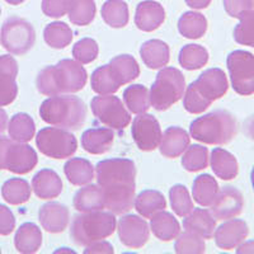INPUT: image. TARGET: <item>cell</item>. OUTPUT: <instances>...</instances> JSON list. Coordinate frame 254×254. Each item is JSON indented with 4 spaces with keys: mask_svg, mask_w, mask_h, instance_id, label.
Segmentation results:
<instances>
[{
    "mask_svg": "<svg viewBox=\"0 0 254 254\" xmlns=\"http://www.w3.org/2000/svg\"><path fill=\"white\" fill-rule=\"evenodd\" d=\"M106 208L115 215L126 214L135 202L136 167L130 159H106L95 168Z\"/></svg>",
    "mask_w": 254,
    "mask_h": 254,
    "instance_id": "cell-1",
    "label": "cell"
},
{
    "mask_svg": "<svg viewBox=\"0 0 254 254\" xmlns=\"http://www.w3.org/2000/svg\"><path fill=\"white\" fill-rule=\"evenodd\" d=\"M88 74L81 64L64 59L58 65H50L38 72L36 85L41 94L52 97L63 93H76L85 87Z\"/></svg>",
    "mask_w": 254,
    "mask_h": 254,
    "instance_id": "cell-2",
    "label": "cell"
},
{
    "mask_svg": "<svg viewBox=\"0 0 254 254\" xmlns=\"http://www.w3.org/2000/svg\"><path fill=\"white\" fill-rule=\"evenodd\" d=\"M40 117L52 126L75 131L85 122L87 106L75 95H52L41 104Z\"/></svg>",
    "mask_w": 254,
    "mask_h": 254,
    "instance_id": "cell-3",
    "label": "cell"
},
{
    "mask_svg": "<svg viewBox=\"0 0 254 254\" xmlns=\"http://www.w3.org/2000/svg\"><path fill=\"white\" fill-rule=\"evenodd\" d=\"M237 120L230 112L216 110L194 120L190 126V137L203 144L225 145L237 135Z\"/></svg>",
    "mask_w": 254,
    "mask_h": 254,
    "instance_id": "cell-4",
    "label": "cell"
},
{
    "mask_svg": "<svg viewBox=\"0 0 254 254\" xmlns=\"http://www.w3.org/2000/svg\"><path fill=\"white\" fill-rule=\"evenodd\" d=\"M117 221L115 214L106 211H90L76 215L71 224L72 240L80 247H87L98 240H103L115 233Z\"/></svg>",
    "mask_w": 254,
    "mask_h": 254,
    "instance_id": "cell-5",
    "label": "cell"
},
{
    "mask_svg": "<svg viewBox=\"0 0 254 254\" xmlns=\"http://www.w3.org/2000/svg\"><path fill=\"white\" fill-rule=\"evenodd\" d=\"M186 79L176 67H163L150 88V106L156 111H167L185 94Z\"/></svg>",
    "mask_w": 254,
    "mask_h": 254,
    "instance_id": "cell-6",
    "label": "cell"
},
{
    "mask_svg": "<svg viewBox=\"0 0 254 254\" xmlns=\"http://www.w3.org/2000/svg\"><path fill=\"white\" fill-rule=\"evenodd\" d=\"M0 40L8 52L13 55H24L35 45L36 32L29 22L13 15L5 19L1 26Z\"/></svg>",
    "mask_w": 254,
    "mask_h": 254,
    "instance_id": "cell-7",
    "label": "cell"
},
{
    "mask_svg": "<svg viewBox=\"0 0 254 254\" xmlns=\"http://www.w3.org/2000/svg\"><path fill=\"white\" fill-rule=\"evenodd\" d=\"M36 145L41 153L52 159L70 158L78 149L75 136L60 127H45L38 131Z\"/></svg>",
    "mask_w": 254,
    "mask_h": 254,
    "instance_id": "cell-8",
    "label": "cell"
},
{
    "mask_svg": "<svg viewBox=\"0 0 254 254\" xmlns=\"http://www.w3.org/2000/svg\"><path fill=\"white\" fill-rule=\"evenodd\" d=\"M233 89L240 95L254 93V55L244 50H235L226 59Z\"/></svg>",
    "mask_w": 254,
    "mask_h": 254,
    "instance_id": "cell-9",
    "label": "cell"
},
{
    "mask_svg": "<svg viewBox=\"0 0 254 254\" xmlns=\"http://www.w3.org/2000/svg\"><path fill=\"white\" fill-rule=\"evenodd\" d=\"M90 108L95 119L113 130H125L131 122L128 110L125 107L121 99L115 95L107 94L94 97L90 102Z\"/></svg>",
    "mask_w": 254,
    "mask_h": 254,
    "instance_id": "cell-10",
    "label": "cell"
},
{
    "mask_svg": "<svg viewBox=\"0 0 254 254\" xmlns=\"http://www.w3.org/2000/svg\"><path fill=\"white\" fill-rule=\"evenodd\" d=\"M133 141L140 150L153 151L162 141V128L153 115L141 113L135 117L131 127Z\"/></svg>",
    "mask_w": 254,
    "mask_h": 254,
    "instance_id": "cell-11",
    "label": "cell"
},
{
    "mask_svg": "<svg viewBox=\"0 0 254 254\" xmlns=\"http://www.w3.org/2000/svg\"><path fill=\"white\" fill-rule=\"evenodd\" d=\"M119 238L125 247L131 249L142 248L150 238L147 222L136 215H125L119 220Z\"/></svg>",
    "mask_w": 254,
    "mask_h": 254,
    "instance_id": "cell-12",
    "label": "cell"
},
{
    "mask_svg": "<svg viewBox=\"0 0 254 254\" xmlns=\"http://www.w3.org/2000/svg\"><path fill=\"white\" fill-rule=\"evenodd\" d=\"M211 214L216 220L234 219L235 216L242 214L244 207V199L240 190L235 187H226L219 190L216 198L211 203Z\"/></svg>",
    "mask_w": 254,
    "mask_h": 254,
    "instance_id": "cell-13",
    "label": "cell"
},
{
    "mask_svg": "<svg viewBox=\"0 0 254 254\" xmlns=\"http://www.w3.org/2000/svg\"><path fill=\"white\" fill-rule=\"evenodd\" d=\"M38 156L35 149L26 142L13 141L5 155V169L15 174H27L37 165Z\"/></svg>",
    "mask_w": 254,
    "mask_h": 254,
    "instance_id": "cell-14",
    "label": "cell"
},
{
    "mask_svg": "<svg viewBox=\"0 0 254 254\" xmlns=\"http://www.w3.org/2000/svg\"><path fill=\"white\" fill-rule=\"evenodd\" d=\"M18 64L10 55L0 56V107H5L15 101L18 95L17 85Z\"/></svg>",
    "mask_w": 254,
    "mask_h": 254,
    "instance_id": "cell-15",
    "label": "cell"
},
{
    "mask_svg": "<svg viewBox=\"0 0 254 254\" xmlns=\"http://www.w3.org/2000/svg\"><path fill=\"white\" fill-rule=\"evenodd\" d=\"M249 234V228L246 221L239 219H229L222 225L215 229V243L220 249L230 251L237 248Z\"/></svg>",
    "mask_w": 254,
    "mask_h": 254,
    "instance_id": "cell-16",
    "label": "cell"
},
{
    "mask_svg": "<svg viewBox=\"0 0 254 254\" xmlns=\"http://www.w3.org/2000/svg\"><path fill=\"white\" fill-rule=\"evenodd\" d=\"M193 83L198 92L210 102H214L224 97L229 88L225 72L217 67H212V69L203 71Z\"/></svg>",
    "mask_w": 254,
    "mask_h": 254,
    "instance_id": "cell-17",
    "label": "cell"
},
{
    "mask_svg": "<svg viewBox=\"0 0 254 254\" xmlns=\"http://www.w3.org/2000/svg\"><path fill=\"white\" fill-rule=\"evenodd\" d=\"M70 212L66 206L59 202H49L41 206L38 219L41 225L49 233L58 234L63 233L69 225Z\"/></svg>",
    "mask_w": 254,
    "mask_h": 254,
    "instance_id": "cell-18",
    "label": "cell"
},
{
    "mask_svg": "<svg viewBox=\"0 0 254 254\" xmlns=\"http://www.w3.org/2000/svg\"><path fill=\"white\" fill-rule=\"evenodd\" d=\"M165 10L162 4L154 0H145L136 6L135 24L144 32H153L164 23Z\"/></svg>",
    "mask_w": 254,
    "mask_h": 254,
    "instance_id": "cell-19",
    "label": "cell"
},
{
    "mask_svg": "<svg viewBox=\"0 0 254 254\" xmlns=\"http://www.w3.org/2000/svg\"><path fill=\"white\" fill-rule=\"evenodd\" d=\"M183 228L188 233L199 235L203 239H211L216 229V219L208 210L193 208L183 220Z\"/></svg>",
    "mask_w": 254,
    "mask_h": 254,
    "instance_id": "cell-20",
    "label": "cell"
},
{
    "mask_svg": "<svg viewBox=\"0 0 254 254\" xmlns=\"http://www.w3.org/2000/svg\"><path fill=\"white\" fill-rule=\"evenodd\" d=\"M115 133L108 127L89 128L81 135V146L87 153L93 155L106 154L112 149Z\"/></svg>",
    "mask_w": 254,
    "mask_h": 254,
    "instance_id": "cell-21",
    "label": "cell"
},
{
    "mask_svg": "<svg viewBox=\"0 0 254 254\" xmlns=\"http://www.w3.org/2000/svg\"><path fill=\"white\" fill-rule=\"evenodd\" d=\"M32 188L41 199H52L60 196L63 181L52 169H42L32 178Z\"/></svg>",
    "mask_w": 254,
    "mask_h": 254,
    "instance_id": "cell-22",
    "label": "cell"
},
{
    "mask_svg": "<svg viewBox=\"0 0 254 254\" xmlns=\"http://www.w3.org/2000/svg\"><path fill=\"white\" fill-rule=\"evenodd\" d=\"M190 137L188 132L181 127L172 126L164 131L160 141V153L169 159L178 158L190 146Z\"/></svg>",
    "mask_w": 254,
    "mask_h": 254,
    "instance_id": "cell-23",
    "label": "cell"
},
{
    "mask_svg": "<svg viewBox=\"0 0 254 254\" xmlns=\"http://www.w3.org/2000/svg\"><path fill=\"white\" fill-rule=\"evenodd\" d=\"M140 55L147 67L156 70L167 66L171 60V50L164 41L149 40L142 44Z\"/></svg>",
    "mask_w": 254,
    "mask_h": 254,
    "instance_id": "cell-24",
    "label": "cell"
},
{
    "mask_svg": "<svg viewBox=\"0 0 254 254\" xmlns=\"http://www.w3.org/2000/svg\"><path fill=\"white\" fill-rule=\"evenodd\" d=\"M110 71L120 87L135 80L140 75V66L131 55H120L113 58L108 64Z\"/></svg>",
    "mask_w": 254,
    "mask_h": 254,
    "instance_id": "cell-25",
    "label": "cell"
},
{
    "mask_svg": "<svg viewBox=\"0 0 254 254\" xmlns=\"http://www.w3.org/2000/svg\"><path fill=\"white\" fill-rule=\"evenodd\" d=\"M74 208L79 212H90L106 208L103 192L98 185H85L80 188L72 199Z\"/></svg>",
    "mask_w": 254,
    "mask_h": 254,
    "instance_id": "cell-26",
    "label": "cell"
},
{
    "mask_svg": "<svg viewBox=\"0 0 254 254\" xmlns=\"http://www.w3.org/2000/svg\"><path fill=\"white\" fill-rule=\"evenodd\" d=\"M42 244V233L33 222H24L15 233L14 246L19 253H37Z\"/></svg>",
    "mask_w": 254,
    "mask_h": 254,
    "instance_id": "cell-27",
    "label": "cell"
},
{
    "mask_svg": "<svg viewBox=\"0 0 254 254\" xmlns=\"http://www.w3.org/2000/svg\"><path fill=\"white\" fill-rule=\"evenodd\" d=\"M210 164L214 173L222 181H231L237 178L239 172L237 158L221 147H216L211 151Z\"/></svg>",
    "mask_w": 254,
    "mask_h": 254,
    "instance_id": "cell-28",
    "label": "cell"
},
{
    "mask_svg": "<svg viewBox=\"0 0 254 254\" xmlns=\"http://www.w3.org/2000/svg\"><path fill=\"white\" fill-rule=\"evenodd\" d=\"M150 229L158 239L171 242L181 234V225L178 220L167 211H159L150 219Z\"/></svg>",
    "mask_w": 254,
    "mask_h": 254,
    "instance_id": "cell-29",
    "label": "cell"
},
{
    "mask_svg": "<svg viewBox=\"0 0 254 254\" xmlns=\"http://www.w3.org/2000/svg\"><path fill=\"white\" fill-rule=\"evenodd\" d=\"M135 210L145 219H151L159 211L167 207V201L162 192L155 190H145L135 197Z\"/></svg>",
    "mask_w": 254,
    "mask_h": 254,
    "instance_id": "cell-30",
    "label": "cell"
},
{
    "mask_svg": "<svg viewBox=\"0 0 254 254\" xmlns=\"http://www.w3.org/2000/svg\"><path fill=\"white\" fill-rule=\"evenodd\" d=\"M64 173L67 181L74 186L89 185L94 179V168L92 163L83 158H71L64 165Z\"/></svg>",
    "mask_w": 254,
    "mask_h": 254,
    "instance_id": "cell-31",
    "label": "cell"
},
{
    "mask_svg": "<svg viewBox=\"0 0 254 254\" xmlns=\"http://www.w3.org/2000/svg\"><path fill=\"white\" fill-rule=\"evenodd\" d=\"M219 190V185L214 177H211L210 174H201L194 179L192 197L199 206L210 207L211 203L216 198Z\"/></svg>",
    "mask_w": 254,
    "mask_h": 254,
    "instance_id": "cell-32",
    "label": "cell"
},
{
    "mask_svg": "<svg viewBox=\"0 0 254 254\" xmlns=\"http://www.w3.org/2000/svg\"><path fill=\"white\" fill-rule=\"evenodd\" d=\"M179 33L190 40H198L207 31V19L198 12H186L178 20Z\"/></svg>",
    "mask_w": 254,
    "mask_h": 254,
    "instance_id": "cell-33",
    "label": "cell"
},
{
    "mask_svg": "<svg viewBox=\"0 0 254 254\" xmlns=\"http://www.w3.org/2000/svg\"><path fill=\"white\" fill-rule=\"evenodd\" d=\"M8 132L9 137L17 142L31 141L36 133L35 121L27 113H17L9 121Z\"/></svg>",
    "mask_w": 254,
    "mask_h": 254,
    "instance_id": "cell-34",
    "label": "cell"
},
{
    "mask_svg": "<svg viewBox=\"0 0 254 254\" xmlns=\"http://www.w3.org/2000/svg\"><path fill=\"white\" fill-rule=\"evenodd\" d=\"M101 14L104 22L112 28H124L130 19L128 5L124 0H107L102 5Z\"/></svg>",
    "mask_w": 254,
    "mask_h": 254,
    "instance_id": "cell-35",
    "label": "cell"
},
{
    "mask_svg": "<svg viewBox=\"0 0 254 254\" xmlns=\"http://www.w3.org/2000/svg\"><path fill=\"white\" fill-rule=\"evenodd\" d=\"M124 102L131 113L141 115L150 108V93L141 84H133L125 89Z\"/></svg>",
    "mask_w": 254,
    "mask_h": 254,
    "instance_id": "cell-36",
    "label": "cell"
},
{
    "mask_svg": "<svg viewBox=\"0 0 254 254\" xmlns=\"http://www.w3.org/2000/svg\"><path fill=\"white\" fill-rule=\"evenodd\" d=\"M72 37V29L64 22H52L44 29L45 42L52 49H65L71 44Z\"/></svg>",
    "mask_w": 254,
    "mask_h": 254,
    "instance_id": "cell-37",
    "label": "cell"
},
{
    "mask_svg": "<svg viewBox=\"0 0 254 254\" xmlns=\"http://www.w3.org/2000/svg\"><path fill=\"white\" fill-rule=\"evenodd\" d=\"M97 8L94 0H69L67 15L72 24L88 26L94 20Z\"/></svg>",
    "mask_w": 254,
    "mask_h": 254,
    "instance_id": "cell-38",
    "label": "cell"
},
{
    "mask_svg": "<svg viewBox=\"0 0 254 254\" xmlns=\"http://www.w3.org/2000/svg\"><path fill=\"white\" fill-rule=\"evenodd\" d=\"M1 196L10 205H22L31 198V187L23 178L8 179L1 187Z\"/></svg>",
    "mask_w": 254,
    "mask_h": 254,
    "instance_id": "cell-39",
    "label": "cell"
},
{
    "mask_svg": "<svg viewBox=\"0 0 254 254\" xmlns=\"http://www.w3.org/2000/svg\"><path fill=\"white\" fill-rule=\"evenodd\" d=\"M179 65L186 70H198L208 63V52L203 46L186 45L179 51Z\"/></svg>",
    "mask_w": 254,
    "mask_h": 254,
    "instance_id": "cell-40",
    "label": "cell"
},
{
    "mask_svg": "<svg viewBox=\"0 0 254 254\" xmlns=\"http://www.w3.org/2000/svg\"><path fill=\"white\" fill-rule=\"evenodd\" d=\"M90 85L92 89L99 95L113 94L120 89V84L112 76L108 65H103L93 71L90 76Z\"/></svg>",
    "mask_w": 254,
    "mask_h": 254,
    "instance_id": "cell-41",
    "label": "cell"
},
{
    "mask_svg": "<svg viewBox=\"0 0 254 254\" xmlns=\"http://www.w3.org/2000/svg\"><path fill=\"white\" fill-rule=\"evenodd\" d=\"M208 158L207 147L202 145H190L186 149L182 158V165L187 172H199L207 168Z\"/></svg>",
    "mask_w": 254,
    "mask_h": 254,
    "instance_id": "cell-42",
    "label": "cell"
},
{
    "mask_svg": "<svg viewBox=\"0 0 254 254\" xmlns=\"http://www.w3.org/2000/svg\"><path fill=\"white\" fill-rule=\"evenodd\" d=\"M169 199L173 211L181 217H186L194 208L190 192L183 185H174L169 190Z\"/></svg>",
    "mask_w": 254,
    "mask_h": 254,
    "instance_id": "cell-43",
    "label": "cell"
},
{
    "mask_svg": "<svg viewBox=\"0 0 254 254\" xmlns=\"http://www.w3.org/2000/svg\"><path fill=\"white\" fill-rule=\"evenodd\" d=\"M174 251L178 254H202L206 251L205 239L193 233H183L176 238Z\"/></svg>",
    "mask_w": 254,
    "mask_h": 254,
    "instance_id": "cell-44",
    "label": "cell"
},
{
    "mask_svg": "<svg viewBox=\"0 0 254 254\" xmlns=\"http://www.w3.org/2000/svg\"><path fill=\"white\" fill-rule=\"evenodd\" d=\"M234 40L243 46L254 47V9L239 18L234 28Z\"/></svg>",
    "mask_w": 254,
    "mask_h": 254,
    "instance_id": "cell-45",
    "label": "cell"
},
{
    "mask_svg": "<svg viewBox=\"0 0 254 254\" xmlns=\"http://www.w3.org/2000/svg\"><path fill=\"white\" fill-rule=\"evenodd\" d=\"M212 102H210L208 99H206L201 93L198 92V89L196 88L194 83L190 84L186 89L185 95H183V107L186 108V111L192 115H198V113H202L203 111L207 110L211 106Z\"/></svg>",
    "mask_w": 254,
    "mask_h": 254,
    "instance_id": "cell-46",
    "label": "cell"
},
{
    "mask_svg": "<svg viewBox=\"0 0 254 254\" xmlns=\"http://www.w3.org/2000/svg\"><path fill=\"white\" fill-rule=\"evenodd\" d=\"M99 47L93 38H81L72 47V56L78 63L89 64L98 58Z\"/></svg>",
    "mask_w": 254,
    "mask_h": 254,
    "instance_id": "cell-47",
    "label": "cell"
},
{
    "mask_svg": "<svg viewBox=\"0 0 254 254\" xmlns=\"http://www.w3.org/2000/svg\"><path fill=\"white\" fill-rule=\"evenodd\" d=\"M69 0H42L41 9L44 14L51 18H61L67 13Z\"/></svg>",
    "mask_w": 254,
    "mask_h": 254,
    "instance_id": "cell-48",
    "label": "cell"
},
{
    "mask_svg": "<svg viewBox=\"0 0 254 254\" xmlns=\"http://www.w3.org/2000/svg\"><path fill=\"white\" fill-rule=\"evenodd\" d=\"M224 8L230 17L239 19L242 14L253 10L254 0H224Z\"/></svg>",
    "mask_w": 254,
    "mask_h": 254,
    "instance_id": "cell-49",
    "label": "cell"
},
{
    "mask_svg": "<svg viewBox=\"0 0 254 254\" xmlns=\"http://www.w3.org/2000/svg\"><path fill=\"white\" fill-rule=\"evenodd\" d=\"M15 229V217L12 210L5 205H0V235H10Z\"/></svg>",
    "mask_w": 254,
    "mask_h": 254,
    "instance_id": "cell-50",
    "label": "cell"
},
{
    "mask_svg": "<svg viewBox=\"0 0 254 254\" xmlns=\"http://www.w3.org/2000/svg\"><path fill=\"white\" fill-rule=\"evenodd\" d=\"M113 247L111 246L108 242H104V240H98V242H94L89 246L85 247V251L84 253H107L112 254L113 253Z\"/></svg>",
    "mask_w": 254,
    "mask_h": 254,
    "instance_id": "cell-51",
    "label": "cell"
},
{
    "mask_svg": "<svg viewBox=\"0 0 254 254\" xmlns=\"http://www.w3.org/2000/svg\"><path fill=\"white\" fill-rule=\"evenodd\" d=\"M14 140L9 139L6 136H0V171L5 169V155L8 147Z\"/></svg>",
    "mask_w": 254,
    "mask_h": 254,
    "instance_id": "cell-52",
    "label": "cell"
},
{
    "mask_svg": "<svg viewBox=\"0 0 254 254\" xmlns=\"http://www.w3.org/2000/svg\"><path fill=\"white\" fill-rule=\"evenodd\" d=\"M238 254H254V240H249V242H243L240 246L237 247Z\"/></svg>",
    "mask_w": 254,
    "mask_h": 254,
    "instance_id": "cell-53",
    "label": "cell"
},
{
    "mask_svg": "<svg viewBox=\"0 0 254 254\" xmlns=\"http://www.w3.org/2000/svg\"><path fill=\"white\" fill-rule=\"evenodd\" d=\"M212 0H186V3L192 9H205L211 4Z\"/></svg>",
    "mask_w": 254,
    "mask_h": 254,
    "instance_id": "cell-54",
    "label": "cell"
},
{
    "mask_svg": "<svg viewBox=\"0 0 254 254\" xmlns=\"http://www.w3.org/2000/svg\"><path fill=\"white\" fill-rule=\"evenodd\" d=\"M8 127V115L5 111L0 107V133H3Z\"/></svg>",
    "mask_w": 254,
    "mask_h": 254,
    "instance_id": "cell-55",
    "label": "cell"
},
{
    "mask_svg": "<svg viewBox=\"0 0 254 254\" xmlns=\"http://www.w3.org/2000/svg\"><path fill=\"white\" fill-rule=\"evenodd\" d=\"M244 128H246L247 135H248L252 140H254V116L247 120L246 125H244Z\"/></svg>",
    "mask_w": 254,
    "mask_h": 254,
    "instance_id": "cell-56",
    "label": "cell"
},
{
    "mask_svg": "<svg viewBox=\"0 0 254 254\" xmlns=\"http://www.w3.org/2000/svg\"><path fill=\"white\" fill-rule=\"evenodd\" d=\"M4 1H6V3L10 4V5H19V4L24 3L26 0H4Z\"/></svg>",
    "mask_w": 254,
    "mask_h": 254,
    "instance_id": "cell-57",
    "label": "cell"
},
{
    "mask_svg": "<svg viewBox=\"0 0 254 254\" xmlns=\"http://www.w3.org/2000/svg\"><path fill=\"white\" fill-rule=\"evenodd\" d=\"M251 181H252V186H253V190H254V167H253V169H252Z\"/></svg>",
    "mask_w": 254,
    "mask_h": 254,
    "instance_id": "cell-58",
    "label": "cell"
},
{
    "mask_svg": "<svg viewBox=\"0 0 254 254\" xmlns=\"http://www.w3.org/2000/svg\"><path fill=\"white\" fill-rule=\"evenodd\" d=\"M0 14H1V9H0Z\"/></svg>",
    "mask_w": 254,
    "mask_h": 254,
    "instance_id": "cell-59",
    "label": "cell"
},
{
    "mask_svg": "<svg viewBox=\"0 0 254 254\" xmlns=\"http://www.w3.org/2000/svg\"><path fill=\"white\" fill-rule=\"evenodd\" d=\"M0 253H1V251H0Z\"/></svg>",
    "mask_w": 254,
    "mask_h": 254,
    "instance_id": "cell-60",
    "label": "cell"
}]
</instances>
